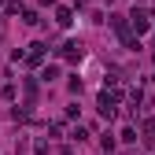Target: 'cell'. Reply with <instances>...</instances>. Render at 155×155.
Masks as SVG:
<instances>
[{"mask_svg": "<svg viewBox=\"0 0 155 155\" xmlns=\"http://www.w3.org/2000/svg\"><path fill=\"white\" fill-rule=\"evenodd\" d=\"M55 22H59V26H70V22H74V18H70V8H59V15H55Z\"/></svg>", "mask_w": 155, "mask_h": 155, "instance_id": "cell-1", "label": "cell"}]
</instances>
